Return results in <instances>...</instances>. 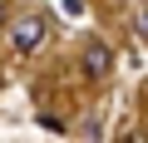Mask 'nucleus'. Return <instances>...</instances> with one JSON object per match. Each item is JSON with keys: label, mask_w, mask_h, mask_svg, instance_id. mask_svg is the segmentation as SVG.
<instances>
[{"label": "nucleus", "mask_w": 148, "mask_h": 143, "mask_svg": "<svg viewBox=\"0 0 148 143\" xmlns=\"http://www.w3.org/2000/svg\"><path fill=\"white\" fill-rule=\"evenodd\" d=\"M45 35H49V30H45V20H40V15H30V20H20V25L10 30V44H15V54H30V49H40V44H45Z\"/></svg>", "instance_id": "nucleus-1"}, {"label": "nucleus", "mask_w": 148, "mask_h": 143, "mask_svg": "<svg viewBox=\"0 0 148 143\" xmlns=\"http://www.w3.org/2000/svg\"><path fill=\"white\" fill-rule=\"evenodd\" d=\"M109 64H114V54H109V44H99V40H89V44H84V74H89V79H104V74H109Z\"/></svg>", "instance_id": "nucleus-2"}, {"label": "nucleus", "mask_w": 148, "mask_h": 143, "mask_svg": "<svg viewBox=\"0 0 148 143\" xmlns=\"http://www.w3.org/2000/svg\"><path fill=\"white\" fill-rule=\"evenodd\" d=\"M133 30L148 40V0H138V10H133Z\"/></svg>", "instance_id": "nucleus-3"}, {"label": "nucleus", "mask_w": 148, "mask_h": 143, "mask_svg": "<svg viewBox=\"0 0 148 143\" xmlns=\"http://www.w3.org/2000/svg\"><path fill=\"white\" fill-rule=\"evenodd\" d=\"M5 15H10V5H5V0H0V25H5Z\"/></svg>", "instance_id": "nucleus-4"}]
</instances>
